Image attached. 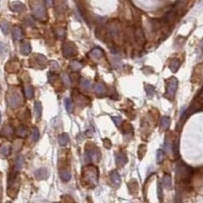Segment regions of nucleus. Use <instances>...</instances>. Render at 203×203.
Instances as JSON below:
<instances>
[{
	"mask_svg": "<svg viewBox=\"0 0 203 203\" xmlns=\"http://www.w3.org/2000/svg\"><path fill=\"white\" fill-rule=\"evenodd\" d=\"M23 157L21 156H18L16 157V161H15V170L16 171H20V170L23 168Z\"/></svg>",
	"mask_w": 203,
	"mask_h": 203,
	"instance_id": "6ab92c4d",
	"label": "nucleus"
},
{
	"mask_svg": "<svg viewBox=\"0 0 203 203\" xmlns=\"http://www.w3.org/2000/svg\"><path fill=\"white\" fill-rule=\"evenodd\" d=\"M201 48L203 49V40H202V42H201Z\"/></svg>",
	"mask_w": 203,
	"mask_h": 203,
	"instance_id": "c9c22d12",
	"label": "nucleus"
},
{
	"mask_svg": "<svg viewBox=\"0 0 203 203\" xmlns=\"http://www.w3.org/2000/svg\"><path fill=\"white\" fill-rule=\"evenodd\" d=\"M11 147L9 146V145H2L1 148H0V152H1L3 156H8L9 154H10V149Z\"/></svg>",
	"mask_w": 203,
	"mask_h": 203,
	"instance_id": "a878e982",
	"label": "nucleus"
},
{
	"mask_svg": "<svg viewBox=\"0 0 203 203\" xmlns=\"http://www.w3.org/2000/svg\"><path fill=\"white\" fill-rule=\"evenodd\" d=\"M180 61L178 60V59H173V60L171 61V63H170V68H171V70L173 71V72H176L177 70L180 67Z\"/></svg>",
	"mask_w": 203,
	"mask_h": 203,
	"instance_id": "dca6fc26",
	"label": "nucleus"
},
{
	"mask_svg": "<svg viewBox=\"0 0 203 203\" xmlns=\"http://www.w3.org/2000/svg\"><path fill=\"white\" fill-rule=\"evenodd\" d=\"M7 203H10V202H7Z\"/></svg>",
	"mask_w": 203,
	"mask_h": 203,
	"instance_id": "e433bc0d",
	"label": "nucleus"
},
{
	"mask_svg": "<svg viewBox=\"0 0 203 203\" xmlns=\"http://www.w3.org/2000/svg\"><path fill=\"white\" fill-rule=\"evenodd\" d=\"M32 51V47H31V44L28 42H25L20 45V52L23 55H28Z\"/></svg>",
	"mask_w": 203,
	"mask_h": 203,
	"instance_id": "9b49d317",
	"label": "nucleus"
},
{
	"mask_svg": "<svg viewBox=\"0 0 203 203\" xmlns=\"http://www.w3.org/2000/svg\"><path fill=\"white\" fill-rule=\"evenodd\" d=\"M177 87H178V80H177L175 77L171 78V79L169 80L168 84H167L166 97H170V99L174 97V95H175V94H176Z\"/></svg>",
	"mask_w": 203,
	"mask_h": 203,
	"instance_id": "7ed1b4c3",
	"label": "nucleus"
},
{
	"mask_svg": "<svg viewBox=\"0 0 203 203\" xmlns=\"http://www.w3.org/2000/svg\"><path fill=\"white\" fill-rule=\"evenodd\" d=\"M25 94L27 99H32L33 95H34V87L32 85H27L25 88Z\"/></svg>",
	"mask_w": 203,
	"mask_h": 203,
	"instance_id": "a211bd4d",
	"label": "nucleus"
},
{
	"mask_svg": "<svg viewBox=\"0 0 203 203\" xmlns=\"http://www.w3.org/2000/svg\"><path fill=\"white\" fill-rule=\"evenodd\" d=\"M70 67L72 68L73 70L78 71V70H80L81 67H82V64H81L79 61L75 60V61H72V62L70 63Z\"/></svg>",
	"mask_w": 203,
	"mask_h": 203,
	"instance_id": "412c9836",
	"label": "nucleus"
},
{
	"mask_svg": "<svg viewBox=\"0 0 203 203\" xmlns=\"http://www.w3.org/2000/svg\"><path fill=\"white\" fill-rule=\"evenodd\" d=\"M65 108L68 113H71L73 111V103L71 102L70 99H65Z\"/></svg>",
	"mask_w": 203,
	"mask_h": 203,
	"instance_id": "393cba45",
	"label": "nucleus"
},
{
	"mask_svg": "<svg viewBox=\"0 0 203 203\" xmlns=\"http://www.w3.org/2000/svg\"><path fill=\"white\" fill-rule=\"evenodd\" d=\"M35 113L37 117H41L42 115V104L40 102L35 103Z\"/></svg>",
	"mask_w": 203,
	"mask_h": 203,
	"instance_id": "5701e85b",
	"label": "nucleus"
},
{
	"mask_svg": "<svg viewBox=\"0 0 203 203\" xmlns=\"http://www.w3.org/2000/svg\"><path fill=\"white\" fill-rule=\"evenodd\" d=\"M162 184H164V187L167 189H171L172 188V178L169 175H164L162 177Z\"/></svg>",
	"mask_w": 203,
	"mask_h": 203,
	"instance_id": "ddd939ff",
	"label": "nucleus"
},
{
	"mask_svg": "<svg viewBox=\"0 0 203 203\" xmlns=\"http://www.w3.org/2000/svg\"><path fill=\"white\" fill-rule=\"evenodd\" d=\"M90 57H92L94 59H100L102 58L103 56H104V53H103L102 49H100V48H95V49L92 50V52H90Z\"/></svg>",
	"mask_w": 203,
	"mask_h": 203,
	"instance_id": "f8f14e48",
	"label": "nucleus"
},
{
	"mask_svg": "<svg viewBox=\"0 0 203 203\" xmlns=\"http://www.w3.org/2000/svg\"><path fill=\"white\" fill-rule=\"evenodd\" d=\"M12 35H13V38L15 40H20L21 38V35H23V33H21V30L20 28H14L12 30Z\"/></svg>",
	"mask_w": 203,
	"mask_h": 203,
	"instance_id": "b1692460",
	"label": "nucleus"
},
{
	"mask_svg": "<svg viewBox=\"0 0 203 203\" xmlns=\"http://www.w3.org/2000/svg\"><path fill=\"white\" fill-rule=\"evenodd\" d=\"M157 197H159V202H162V190L161 183H157Z\"/></svg>",
	"mask_w": 203,
	"mask_h": 203,
	"instance_id": "7c9ffc66",
	"label": "nucleus"
},
{
	"mask_svg": "<svg viewBox=\"0 0 203 203\" xmlns=\"http://www.w3.org/2000/svg\"><path fill=\"white\" fill-rule=\"evenodd\" d=\"M115 161H116L117 166L122 167L127 162V157H126V156L124 154H122V152H118V154H116Z\"/></svg>",
	"mask_w": 203,
	"mask_h": 203,
	"instance_id": "6e6552de",
	"label": "nucleus"
},
{
	"mask_svg": "<svg viewBox=\"0 0 203 203\" xmlns=\"http://www.w3.org/2000/svg\"><path fill=\"white\" fill-rule=\"evenodd\" d=\"M61 79L63 80V82L67 85H70V79H69V76L66 73H62L61 75Z\"/></svg>",
	"mask_w": 203,
	"mask_h": 203,
	"instance_id": "2f4dec72",
	"label": "nucleus"
},
{
	"mask_svg": "<svg viewBox=\"0 0 203 203\" xmlns=\"http://www.w3.org/2000/svg\"><path fill=\"white\" fill-rule=\"evenodd\" d=\"M7 103L11 108H16L20 104V97L17 94H10L7 97Z\"/></svg>",
	"mask_w": 203,
	"mask_h": 203,
	"instance_id": "423d86ee",
	"label": "nucleus"
},
{
	"mask_svg": "<svg viewBox=\"0 0 203 203\" xmlns=\"http://www.w3.org/2000/svg\"><path fill=\"white\" fill-rule=\"evenodd\" d=\"M100 156H101V154H100V151L97 150V147H95V148H92V149H87V151H85L87 159V161H90V162L99 161Z\"/></svg>",
	"mask_w": 203,
	"mask_h": 203,
	"instance_id": "39448f33",
	"label": "nucleus"
},
{
	"mask_svg": "<svg viewBox=\"0 0 203 203\" xmlns=\"http://www.w3.org/2000/svg\"><path fill=\"white\" fill-rule=\"evenodd\" d=\"M110 178H111V181L113 182V184H115V185H117V186L120 185L121 178H120V175H119L117 171L112 172V173L110 174Z\"/></svg>",
	"mask_w": 203,
	"mask_h": 203,
	"instance_id": "9d476101",
	"label": "nucleus"
},
{
	"mask_svg": "<svg viewBox=\"0 0 203 203\" xmlns=\"http://www.w3.org/2000/svg\"><path fill=\"white\" fill-rule=\"evenodd\" d=\"M58 141H59V144L62 145V146H64V145L67 144L68 141H69V136L66 134V133H62L61 135H59Z\"/></svg>",
	"mask_w": 203,
	"mask_h": 203,
	"instance_id": "4468645a",
	"label": "nucleus"
},
{
	"mask_svg": "<svg viewBox=\"0 0 203 203\" xmlns=\"http://www.w3.org/2000/svg\"><path fill=\"white\" fill-rule=\"evenodd\" d=\"M83 179L87 183H88L89 185L95 186L97 183V170L95 167L92 166H87L83 169Z\"/></svg>",
	"mask_w": 203,
	"mask_h": 203,
	"instance_id": "f257e3e1",
	"label": "nucleus"
},
{
	"mask_svg": "<svg viewBox=\"0 0 203 203\" xmlns=\"http://www.w3.org/2000/svg\"><path fill=\"white\" fill-rule=\"evenodd\" d=\"M191 175V168L186 166L184 162H178L177 164V176L181 177L182 180H187Z\"/></svg>",
	"mask_w": 203,
	"mask_h": 203,
	"instance_id": "f03ea898",
	"label": "nucleus"
},
{
	"mask_svg": "<svg viewBox=\"0 0 203 203\" xmlns=\"http://www.w3.org/2000/svg\"><path fill=\"white\" fill-rule=\"evenodd\" d=\"M62 51H63V55L65 57H68V58L69 57H73V56H75V54H76V47L72 44V43L68 42L63 46Z\"/></svg>",
	"mask_w": 203,
	"mask_h": 203,
	"instance_id": "20e7f679",
	"label": "nucleus"
},
{
	"mask_svg": "<svg viewBox=\"0 0 203 203\" xmlns=\"http://www.w3.org/2000/svg\"><path fill=\"white\" fill-rule=\"evenodd\" d=\"M51 64H52V66H53V67H52V69H56L57 67H58V64H57L55 61H52Z\"/></svg>",
	"mask_w": 203,
	"mask_h": 203,
	"instance_id": "f704fd0d",
	"label": "nucleus"
},
{
	"mask_svg": "<svg viewBox=\"0 0 203 203\" xmlns=\"http://www.w3.org/2000/svg\"><path fill=\"white\" fill-rule=\"evenodd\" d=\"M112 119H113V121H114V123L116 124L117 126H120V124H121V122H122V119L120 118L119 116H116V117H112Z\"/></svg>",
	"mask_w": 203,
	"mask_h": 203,
	"instance_id": "473e14b6",
	"label": "nucleus"
},
{
	"mask_svg": "<svg viewBox=\"0 0 203 203\" xmlns=\"http://www.w3.org/2000/svg\"><path fill=\"white\" fill-rule=\"evenodd\" d=\"M60 179L63 182H68L69 180L71 179V174L69 171H61L60 172Z\"/></svg>",
	"mask_w": 203,
	"mask_h": 203,
	"instance_id": "2eb2a0df",
	"label": "nucleus"
},
{
	"mask_svg": "<svg viewBox=\"0 0 203 203\" xmlns=\"http://www.w3.org/2000/svg\"><path fill=\"white\" fill-rule=\"evenodd\" d=\"M17 134L21 136V137H23V136L27 134V128L25 126H20L17 129Z\"/></svg>",
	"mask_w": 203,
	"mask_h": 203,
	"instance_id": "c756f323",
	"label": "nucleus"
},
{
	"mask_svg": "<svg viewBox=\"0 0 203 203\" xmlns=\"http://www.w3.org/2000/svg\"><path fill=\"white\" fill-rule=\"evenodd\" d=\"M173 152L175 154L176 156H178V154H179V142L178 141L175 142V146H174V148H173Z\"/></svg>",
	"mask_w": 203,
	"mask_h": 203,
	"instance_id": "72a5a7b5",
	"label": "nucleus"
},
{
	"mask_svg": "<svg viewBox=\"0 0 203 203\" xmlns=\"http://www.w3.org/2000/svg\"><path fill=\"white\" fill-rule=\"evenodd\" d=\"M154 92H156V89H154V87L152 85H146V94L148 97H152L154 95Z\"/></svg>",
	"mask_w": 203,
	"mask_h": 203,
	"instance_id": "cd10ccee",
	"label": "nucleus"
},
{
	"mask_svg": "<svg viewBox=\"0 0 203 203\" xmlns=\"http://www.w3.org/2000/svg\"><path fill=\"white\" fill-rule=\"evenodd\" d=\"M35 176H36V178L39 179V180H46V179H48V177H49V172H48L47 169L41 168L36 171Z\"/></svg>",
	"mask_w": 203,
	"mask_h": 203,
	"instance_id": "0eeeda50",
	"label": "nucleus"
},
{
	"mask_svg": "<svg viewBox=\"0 0 203 203\" xmlns=\"http://www.w3.org/2000/svg\"><path fill=\"white\" fill-rule=\"evenodd\" d=\"M39 137H40V132H39V130H38L37 128H34V129H33V133H32V138H33V140H34V141H37V140L39 139Z\"/></svg>",
	"mask_w": 203,
	"mask_h": 203,
	"instance_id": "c85d7f7f",
	"label": "nucleus"
},
{
	"mask_svg": "<svg viewBox=\"0 0 203 203\" xmlns=\"http://www.w3.org/2000/svg\"><path fill=\"white\" fill-rule=\"evenodd\" d=\"M164 159V152L162 151V149H159L157 150V154H156V162H159V164H161Z\"/></svg>",
	"mask_w": 203,
	"mask_h": 203,
	"instance_id": "bb28decb",
	"label": "nucleus"
},
{
	"mask_svg": "<svg viewBox=\"0 0 203 203\" xmlns=\"http://www.w3.org/2000/svg\"><path fill=\"white\" fill-rule=\"evenodd\" d=\"M1 134L3 136H10L11 134H12V129H11V127L9 125L4 126L3 129H2V131H1Z\"/></svg>",
	"mask_w": 203,
	"mask_h": 203,
	"instance_id": "aec40b11",
	"label": "nucleus"
},
{
	"mask_svg": "<svg viewBox=\"0 0 203 203\" xmlns=\"http://www.w3.org/2000/svg\"><path fill=\"white\" fill-rule=\"evenodd\" d=\"M81 87L84 88V89L89 90L90 87H92V83H90V81L87 80V78H81Z\"/></svg>",
	"mask_w": 203,
	"mask_h": 203,
	"instance_id": "4be33fe9",
	"label": "nucleus"
},
{
	"mask_svg": "<svg viewBox=\"0 0 203 203\" xmlns=\"http://www.w3.org/2000/svg\"><path fill=\"white\" fill-rule=\"evenodd\" d=\"M94 89H95V92H97V94H99L100 95H103L105 92H107L106 87H105L104 83H102V82L95 83V84L94 85Z\"/></svg>",
	"mask_w": 203,
	"mask_h": 203,
	"instance_id": "1a4fd4ad",
	"label": "nucleus"
},
{
	"mask_svg": "<svg viewBox=\"0 0 203 203\" xmlns=\"http://www.w3.org/2000/svg\"><path fill=\"white\" fill-rule=\"evenodd\" d=\"M170 124H171V119L169 118V117L164 116L162 118V121H161V127L162 129H168Z\"/></svg>",
	"mask_w": 203,
	"mask_h": 203,
	"instance_id": "f3484780",
	"label": "nucleus"
}]
</instances>
